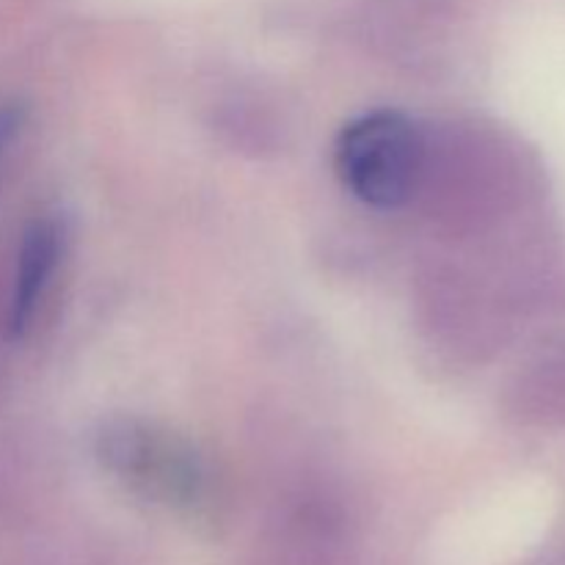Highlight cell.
Listing matches in <instances>:
<instances>
[{"instance_id":"6da1fadb","label":"cell","mask_w":565,"mask_h":565,"mask_svg":"<svg viewBox=\"0 0 565 565\" xmlns=\"http://www.w3.org/2000/svg\"><path fill=\"white\" fill-rule=\"evenodd\" d=\"M342 185L379 210L408 202L423 169V138L397 110H373L342 127L334 149Z\"/></svg>"},{"instance_id":"7a4b0ae2","label":"cell","mask_w":565,"mask_h":565,"mask_svg":"<svg viewBox=\"0 0 565 565\" xmlns=\"http://www.w3.org/2000/svg\"><path fill=\"white\" fill-rule=\"evenodd\" d=\"M103 445L108 467L132 486L166 502L196 505L202 491V469L196 456L169 434H154L152 428L121 423L108 430Z\"/></svg>"},{"instance_id":"3957f363","label":"cell","mask_w":565,"mask_h":565,"mask_svg":"<svg viewBox=\"0 0 565 565\" xmlns=\"http://www.w3.org/2000/svg\"><path fill=\"white\" fill-rule=\"evenodd\" d=\"M61 237L50 221L33 226L25 235L20 254V268H17V287H14V303H11V326L14 331L25 329L31 320L36 301L42 298L44 285L53 276L55 263H58Z\"/></svg>"},{"instance_id":"277c9868","label":"cell","mask_w":565,"mask_h":565,"mask_svg":"<svg viewBox=\"0 0 565 565\" xmlns=\"http://www.w3.org/2000/svg\"><path fill=\"white\" fill-rule=\"evenodd\" d=\"M9 130H11V119H9V116H0V141L9 136Z\"/></svg>"}]
</instances>
